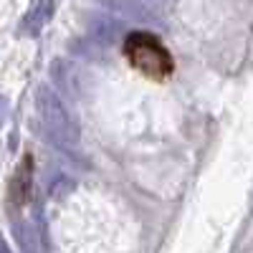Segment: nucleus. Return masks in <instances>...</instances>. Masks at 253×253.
Instances as JSON below:
<instances>
[{
	"label": "nucleus",
	"instance_id": "obj_4",
	"mask_svg": "<svg viewBox=\"0 0 253 253\" xmlns=\"http://www.w3.org/2000/svg\"><path fill=\"white\" fill-rule=\"evenodd\" d=\"M86 26H89V36L94 41H99L101 46H112L117 43L119 38L126 36V26H124V20L107 13V10H101L96 15H89L86 20Z\"/></svg>",
	"mask_w": 253,
	"mask_h": 253
},
{
	"label": "nucleus",
	"instance_id": "obj_10",
	"mask_svg": "<svg viewBox=\"0 0 253 253\" xmlns=\"http://www.w3.org/2000/svg\"><path fill=\"white\" fill-rule=\"evenodd\" d=\"M0 253H8V243L3 238H0Z\"/></svg>",
	"mask_w": 253,
	"mask_h": 253
},
{
	"label": "nucleus",
	"instance_id": "obj_8",
	"mask_svg": "<svg viewBox=\"0 0 253 253\" xmlns=\"http://www.w3.org/2000/svg\"><path fill=\"white\" fill-rule=\"evenodd\" d=\"M69 190H74V180H66V177H56V180L51 182V187H48V193H51L53 198H61V195H66Z\"/></svg>",
	"mask_w": 253,
	"mask_h": 253
},
{
	"label": "nucleus",
	"instance_id": "obj_6",
	"mask_svg": "<svg viewBox=\"0 0 253 253\" xmlns=\"http://www.w3.org/2000/svg\"><path fill=\"white\" fill-rule=\"evenodd\" d=\"M51 10H53V0H38V3L31 8V13L26 15L23 20V31L28 36H36L41 28H43V23L51 18Z\"/></svg>",
	"mask_w": 253,
	"mask_h": 253
},
{
	"label": "nucleus",
	"instance_id": "obj_5",
	"mask_svg": "<svg viewBox=\"0 0 253 253\" xmlns=\"http://www.w3.org/2000/svg\"><path fill=\"white\" fill-rule=\"evenodd\" d=\"M79 71L71 61L66 58H53L51 61V81L56 84L58 94H66L71 99H76L81 94V86H79Z\"/></svg>",
	"mask_w": 253,
	"mask_h": 253
},
{
	"label": "nucleus",
	"instance_id": "obj_3",
	"mask_svg": "<svg viewBox=\"0 0 253 253\" xmlns=\"http://www.w3.org/2000/svg\"><path fill=\"white\" fill-rule=\"evenodd\" d=\"M101 5V10H107L122 20H129V23H147V26H157L162 28V20L157 18L155 10H150L142 0H96Z\"/></svg>",
	"mask_w": 253,
	"mask_h": 253
},
{
	"label": "nucleus",
	"instance_id": "obj_2",
	"mask_svg": "<svg viewBox=\"0 0 253 253\" xmlns=\"http://www.w3.org/2000/svg\"><path fill=\"white\" fill-rule=\"evenodd\" d=\"M124 53L129 58V63L142 71L144 76H152V79H165L170 76L172 71V58L167 53V48L160 43V38L152 33H126L124 41Z\"/></svg>",
	"mask_w": 253,
	"mask_h": 253
},
{
	"label": "nucleus",
	"instance_id": "obj_9",
	"mask_svg": "<svg viewBox=\"0 0 253 253\" xmlns=\"http://www.w3.org/2000/svg\"><path fill=\"white\" fill-rule=\"evenodd\" d=\"M8 112H10L8 99H5V96H0V126H5V122H8Z\"/></svg>",
	"mask_w": 253,
	"mask_h": 253
},
{
	"label": "nucleus",
	"instance_id": "obj_7",
	"mask_svg": "<svg viewBox=\"0 0 253 253\" xmlns=\"http://www.w3.org/2000/svg\"><path fill=\"white\" fill-rule=\"evenodd\" d=\"M71 51L79 53V56H84V58H89V61H104V46L99 43V41H94L91 36H89V38L84 36V38L74 41Z\"/></svg>",
	"mask_w": 253,
	"mask_h": 253
},
{
	"label": "nucleus",
	"instance_id": "obj_1",
	"mask_svg": "<svg viewBox=\"0 0 253 253\" xmlns=\"http://www.w3.org/2000/svg\"><path fill=\"white\" fill-rule=\"evenodd\" d=\"M36 109L41 122H43V137L61 152H71V147L79 144L81 126L66 107V101L61 99V94L46 84H41L36 89Z\"/></svg>",
	"mask_w": 253,
	"mask_h": 253
}]
</instances>
